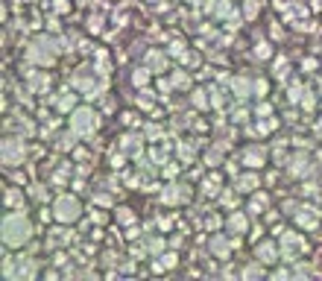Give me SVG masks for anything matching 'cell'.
<instances>
[{"label":"cell","instance_id":"cell-1","mask_svg":"<svg viewBox=\"0 0 322 281\" xmlns=\"http://www.w3.org/2000/svg\"><path fill=\"white\" fill-rule=\"evenodd\" d=\"M3 240L9 246H21L23 240H29V223L21 214H9L3 220Z\"/></svg>","mask_w":322,"mask_h":281},{"label":"cell","instance_id":"cell-2","mask_svg":"<svg viewBox=\"0 0 322 281\" xmlns=\"http://www.w3.org/2000/svg\"><path fill=\"white\" fill-rule=\"evenodd\" d=\"M56 217H59L62 223L76 220V217H79V202H76V199H70V196H62V199L56 202Z\"/></svg>","mask_w":322,"mask_h":281},{"label":"cell","instance_id":"cell-3","mask_svg":"<svg viewBox=\"0 0 322 281\" xmlns=\"http://www.w3.org/2000/svg\"><path fill=\"white\" fill-rule=\"evenodd\" d=\"M70 126H73L79 135H88V132H94V126H97V117H94L88 108H82V111H76V114H73Z\"/></svg>","mask_w":322,"mask_h":281},{"label":"cell","instance_id":"cell-4","mask_svg":"<svg viewBox=\"0 0 322 281\" xmlns=\"http://www.w3.org/2000/svg\"><path fill=\"white\" fill-rule=\"evenodd\" d=\"M21 155H23V147H21L18 141H6V144H3V158H6V164H15Z\"/></svg>","mask_w":322,"mask_h":281},{"label":"cell","instance_id":"cell-5","mask_svg":"<svg viewBox=\"0 0 322 281\" xmlns=\"http://www.w3.org/2000/svg\"><path fill=\"white\" fill-rule=\"evenodd\" d=\"M258 255H261V261H276V249H273L270 243H264V246L258 249Z\"/></svg>","mask_w":322,"mask_h":281},{"label":"cell","instance_id":"cell-6","mask_svg":"<svg viewBox=\"0 0 322 281\" xmlns=\"http://www.w3.org/2000/svg\"><path fill=\"white\" fill-rule=\"evenodd\" d=\"M246 161H249V167H255V164H261V161H264V155H261L258 150H249V152H246Z\"/></svg>","mask_w":322,"mask_h":281},{"label":"cell","instance_id":"cell-7","mask_svg":"<svg viewBox=\"0 0 322 281\" xmlns=\"http://www.w3.org/2000/svg\"><path fill=\"white\" fill-rule=\"evenodd\" d=\"M243 226H246V223H243V217H232V229H237V232H240Z\"/></svg>","mask_w":322,"mask_h":281}]
</instances>
